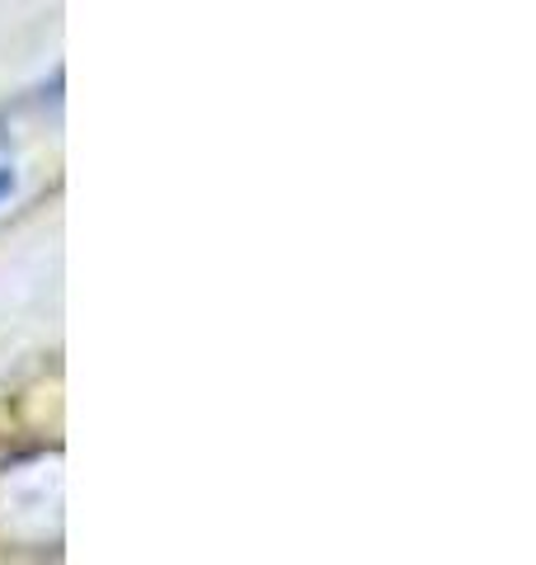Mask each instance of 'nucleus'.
I'll list each match as a JSON object with an SVG mask.
<instances>
[{
  "label": "nucleus",
  "mask_w": 536,
  "mask_h": 565,
  "mask_svg": "<svg viewBox=\"0 0 536 565\" xmlns=\"http://www.w3.org/2000/svg\"><path fill=\"white\" fill-rule=\"evenodd\" d=\"M10 193H14V170H10V166H0V203H6Z\"/></svg>",
  "instance_id": "obj_1"
}]
</instances>
